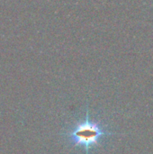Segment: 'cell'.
<instances>
[{
  "label": "cell",
  "instance_id": "cell-1",
  "mask_svg": "<svg viewBox=\"0 0 153 154\" xmlns=\"http://www.w3.org/2000/svg\"><path fill=\"white\" fill-rule=\"evenodd\" d=\"M88 107L89 104L87 101L85 117L71 124L61 133L62 139L68 146L73 149L81 148L85 154H89L92 150L100 147L105 139L116 134L108 124L99 118L91 117Z\"/></svg>",
  "mask_w": 153,
  "mask_h": 154
}]
</instances>
